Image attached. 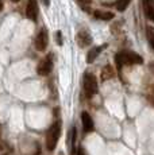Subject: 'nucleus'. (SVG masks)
I'll return each instance as SVG.
<instances>
[{"instance_id": "f8f14e48", "label": "nucleus", "mask_w": 154, "mask_h": 155, "mask_svg": "<svg viewBox=\"0 0 154 155\" xmlns=\"http://www.w3.org/2000/svg\"><path fill=\"white\" fill-rule=\"evenodd\" d=\"M95 15V18L96 19H99V20H111V19H114V14L112 12H107V11H95L93 12Z\"/></svg>"}, {"instance_id": "f257e3e1", "label": "nucleus", "mask_w": 154, "mask_h": 155, "mask_svg": "<svg viewBox=\"0 0 154 155\" xmlns=\"http://www.w3.org/2000/svg\"><path fill=\"white\" fill-rule=\"evenodd\" d=\"M115 62H116L118 70H120L123 65H126V66H131V65L143 64V58H142L139 54H137V53L124 50V51H120L119 54L115 55Z\"/></svg>"}, {"instance_id": "aec40b11", "label": "nucleus", "mask_w": 154, "mask_h": 155, "mask_svg": "<svg viewBox=\"0 0 154 155\" xmlns=\"http://www.w3.org/2000/svg\"><path fill=\"white\" fill-rule=\"evenodd\" d=\"M2 10H3V2L0 0V11H2Z\"/></svg>"}, {"instance_id": "0eeeda50", "label": "nucleus", "mask_w": 154, "mask_h": 155, "mask_svg": "<svg viewBox=\"0 0 154 155\" xmlns=\"http://www.w3.org/2000/svg\"><path fill=\"white\" fill-rule=\"evenodd\" d=\"M76 39H77V45H79L80 47H88L91 43H92V37H91V34L87 31V30L79 31Z\"/></svg>"}, {"instance_id": "39448f33", "label": "nucleus", "mask_w": 154, "mask_h": 155, "mask_svg": "<svg viewBox=\"0 0 154 155\" xmlns=\"http://www.w3.org/2000/svg\"><path fill=\"white\" fill-rule=\"evenodd\" d=\"M53 69V57L46 55L43 59H41V62L37 66V73L39 76H47Z\"/></svg>"}, {"instance_id": "1a4fd4ad", "label": "nucleus", "mask_w": 154, "mask_h": 155, "mask_svg": "<svg viewBox=\"0 0 154 155\" xmlns=\"http://www.w3.org/2000/svg\"><path fill=\"white\" fill-rule=\"evenodd\" d=\"M143 11L147 19L154 22V0H143Z\"/></svg>"}, {"instance_id": "6ab92c4d", "label": "nucleus", "mask_w": 154, "mask_h": 155, "mask_svg": "<svg viewBox=\"0 0 154 155\" xmlns=\"http://www.w3.org/2000/svg\"><path fill=\"white\" fill-rule=\"evenodd\" d=\"M43 3H45L46 5H49V4H50V2H49V0H43Z\"/></svg>"}, {"instance_id": "20e7f679", "label": "nucleus", "mask_w": 154, "mask_h": 155, "mask_svg": "<svg viewBox=\"0 0 154 155\" xmlns=\"http://www.w3.org/2000/svg\"><path fill=\"white\" fill-rule=\"evenodd\" d=\"M47 43H49V35H47L46 28H42L37 34V37H35V41H34L35 49L38 51H45L47 47Z\"/></svg>"}, {"instance_id": "423d86ee", "label": "nucleus", "mask_w": 154, "mask_h": 155, "mask_svg": "<svg viewBox=\"0 0 154 155\" xmlns=\"http://www.w3.org/2000/svg\"><path fill=\"white\" fill-rule=\"evenodd\" d=\"M26 16L31 22H37L38 18V2L37 0H28L26 4Z\"/></svg>"}, {"instance_id": "dca6fc26", "label": "nucleus", "mask_w": 154, "mask_h": 155, "mask_svg": "<svg viewBox=\"0 0 154 155\" xmlns=\"http://www.w3.org/2000/svg\"><path fill=\"white\" fill-rule=\"evenodd\" d=\"M55 37H57V43L62 45V34H61V32H57V34H55Z\"/></svg>"}, {"instance_id": "5701e85b", "label": "nucleus", "mask_w": 154, "mask_h": 155, "mask_svg": "<svg viewBox=\"0 0 154 155\" xmlns=\"http://www.w3.org/2000/svg\"><path fill=\"white\" fill-rule=\"evenodd\" d=\"M152 68H153V69H154V65H153V66H152Z\"/></svg>"}, {"instance_id": "f3484780", "label": "nucleus", "mask_w": 154, "mask_h": 155, "mask_svg": "<svg viewBox=\"0 0 154 155\" xmlns=\"http://www.w3.org/2000/svg\"><path fill=\"white\" fill-rule=\"evenodd\" d=\"M77 155H85V151L82 147H79V150H77Z\"/></svg>"}, {"instance_id": "2eb2a0df", "label": "nucleus", "mask_w": 154, "mask_h": 155, "mask_svg": "<svg viewBox=\"0 0 154 155\" xmlns=\"http://www.w3.org/2000/svg\"><path fill=\"white\" fill-rule=\"evenodd\" d=\"M149 100L154 105V88H152V91H150V93H149Z\"/></svg>"}, {"instance_id": "6e6552de", "label": "nucleus", "mask_w": 154, "mask_h": 155, "mask_svg": "<svg viewBox=\"0 0 154 155\" xmlns=\"http://www.w3.org/2000/svg\"><path fill=\"white\" fill-rule=\"evenodd\" d=\"M81 123H82V130H84V132H92L95 130L93 120L88 112H81Z\"/></svg>"}, {"instance_id": "9b49d317", "label": "nucleus", "mask_w": 154, "mask_h": 155, "mask_svg": "<svg viewBox=\"0 0 154 155\" xmlns=\"http://www.w3.org/2000/svg\"><path fill=\"white\" fill-rule=\"evenodd\" d=\"M114 76H115L114 68H112L109 64H108V65H105V66L102 69V80H103V81H107V80L112 78Z\"/></svg>"}, {"instance_id": "a211bd4d", "label": "nucleus", "mask_w": 154, "mask_h": 155, "mask_svg": "<svg viewBox=\"0 0 154 155\" xmlns=\"http://www.w3.org/2000/svg\"><path fill=\"white\" fill-rule=\"evenodd\" d=\"M77 2H80L81 4H91V3H92V0H77Z\"/></svg>"}, {"instance_id": "4468645a", "label": "nucleus", "mask_w": 154, "mask_h": 155, "mask_svg": "<svg viewBox=\"0 0 154 155\" xmlns=\"http://www.w3.org/2000/svg\"><path fill=\"white\" fill-rule=\"evenodd\" d=\"M147 37H149V41L152 43V46L154 47V28L153 27H147Z\"/></svg>"}, {"instance_id": "4be33fe9", "label": "nucleus", "mask_w": 154, "mask_h": 155, "mask_svg": "<svg viewBox=\"0 0 154 155\" xmlns=\"http://www.w3.org/2000/svg\"><path fill=\"white\" fill-rule=\"evenodd\" d=\"M58 155H65L64 153H62V151H60V154H58Z\"/></svg>"}, {"instance_id": "7ed1b4c3", "label": "nucleus", "mask_w": 154, "mask_h": 155, "mask_svg": "<svg viewBox=\"0 0 154 155\" xmlns=\"http://www.w3.org/2000/svg\"><path fill=\"white\" fill-rule=\"evenodd\" d=\"M82 88H84V93L88 99L93 97L97 93V80L92 73L87 71L84 74V80H82Z\"/></svg>"}, {"instance_id": "9d476101", "label": "nucleus", "mask_w": 154, "mask_h": 155, "mask_svg": "<svg viewBox=\"0 0 154 155\" xmlns=\"http://www.w3.org/2000/svg\"><path fill=\"white\" fill-rule=\"evenodd\" d=\"M105 46H107V45H104V46H97V47L91 49L89 51H88V54H87V62H88V64H92L95 59H96V57L102 53V50L104 49Z\"/></svg>"}, {"instance_id": "412c9836", "label": "nucleus", "mask_w": 154, "mask_h": 155, "mask_svg": "<svg viewBox=\"0 0 154 155\" xmlns=\"http://www.w3.org/2000/svg\"><path fill=\"white\" fill-rule=\"evenodd\" d=\"M12 3H18V2H20V0H11Z\"/></svg>"}, {"instance_id": "f03ea898", "label": "nucleus", "mask_w": 154, "mask_h": 155, "mask_svg": "<svg viewBox=\"0 0 154 155\" xmlns=\"http://www.w3.org/2000/svg\"><path fill=\"white\" fill-rule=\"evenodd\" d=\"M61 135V121L55 120L52 126L49 127V131L46 134V148L49 153H53L57 147L58 139Z\"/></svg>"}, {"instance_id": "ddd939ff", "label": "nucleus", "mask_w": 154, "mask_h": 155, "mask_svg": "<svg viewBox=\"0 0 154 155\" xmlns=\"http://www.w3.org/2000/svg\"><path fill=\"white\" fill-rule=\"evenodd\" d=\"M130 3H131V0H118V2L115 3V7H116V10L119 11V12H123V11L129 7Z\"/></svg>"}]
</instances>
